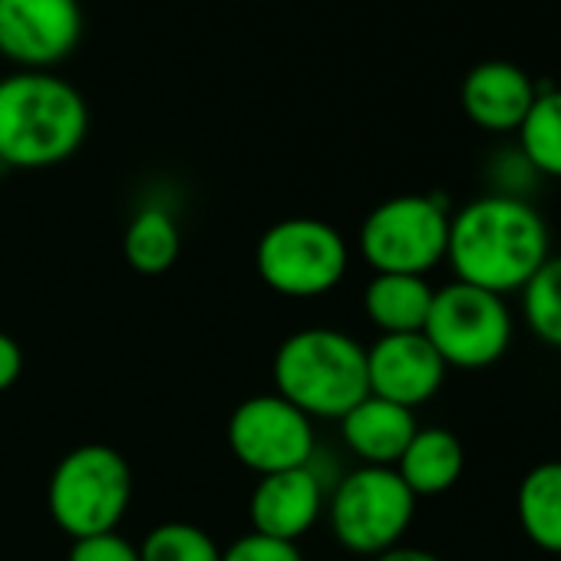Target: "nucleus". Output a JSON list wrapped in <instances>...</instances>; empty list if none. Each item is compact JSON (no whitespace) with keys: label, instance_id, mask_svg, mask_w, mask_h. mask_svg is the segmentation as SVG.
Returning a JSON list of instances; mask_svg holds the SVG:
<instances>
[{"label":"nucleus","instance_id":"14","mask_svg":"<svg viewBox=\"0 0 561 561\" xmlns=\"http://www.w3.org/2000/svg\"><path fill=\"white\" fill-rule=\"evenodd\" d=\"M337 423H341V439L347 453L360 466H383V469H393L400 462L403 449L420 430L413 410L397 407L380 397H364Z\"/></svg>","mask_w":561,"mask_h":561},{"label":"nucleus","instance_id":"21","mask_svg":"<svg viewBox=\"0 0 561 561\" xmlns=\"http://www.w3.org/2000/svg\"><path fill=\"white\" fill-rule=\"evenodd\" d=\"M139 561H221V545L192 522H162L139 541Z\"/></svg>","mask_w":561,"mask_h":561},{"label":"nucleus","instance_id":"17","mask_svg":"<svg viewBox=\"0 0 561 561\" xmlns=\"http://www.w3.org/2000/svg\"><path fill=\"white\" fill-rule=\"evenodd\" d=\"M182 254V231L169 205L149 202L133 211L123 231V257L136 274L159 277L175 267Z\"/></svg>","mask_w":561,"mask_h":561},{"label":"nucleus","instance_id":"25","mask_svg":"<svg viewBox=\"0 0 561 561\" xmlns=\"http://www.w3.org/2000/svg\"><path fill=\"white\" fill-rule=\"evenodd\" d=\"M21 374H24V351L11 334L0 331V393L11 390L21 380Z\"/></svg>","mask_w":561,"mask_h":561},{"label":"nucleus","instance_id":"12","mask_svg":"<svg viewBox=\"0 0 561 561\" xmlns=\"http://www.w3.org/2000/svg\"><path fill=\"white\" fill-rule=\"evenodd\" d=\"M324 505L328 482L311 466L257 476L248 499L251 531L298 545L324 518Z\"/></svg>","mask_w":561,"mask_h":561},{"label":"nucleus","instance_id":"2","mask_svg":"<svg viewBox=\"0 0 561 561\" xmlns=\"http://www.w3.org/2000/svg\"><path fill=\"white\" fill-rule=\"evenodd\" d=\"M90 133L87 96L54 70L0 77V165L54 169L73 159Z\"/></svg>","mask_w":561,"mask_h":561},{"label":"nucleus","instance_id":"19","mask_svg":"<svg viewBox=\"0 0 561 561\" xmlns=\"http://www.w3.org/2000/svg\"><path fill=\"white\" fill-rule=\"evenodd\" d=\"M518 152L545 179H561V90H538L518 126Z\"/></svg>","mask_w":561,"mask_h":561},{"label":"nucleus","instance_id":"20","mask_svg":"<svg viewBox=\"0 0 561 561\" xmlns=\"http://www.w3.org/2000/svg\"><path fill=\"white\" fill-rule=\"evenodd\" d=\"M518 295L528 331L545 347L561 351V254H551Z\"/></svg>","mask_w":561,"mask_h":561},{"label":"nucleus","instance_id":"1","mask_svg":"<svg viewBox=\"0 0 561 561\" xmlns=\"http://www.w3.org/2000/svg\"><path fill=\"white\" fill-rule=\"evenodd\" d=\"M551 257V234L528 198L485 192L449 218L446 264L456 280L499 298L515 295Z\"/></svg>","mask_w":561,"mask_h":561},{"label":"nucleus","instance_id":"6","mask_svg":"<svg viewBox=\"0 0 561 561\" xmlns=\"http://www.w3.org/2000/svg\"><path fill=\"white\" fill-rule=\"evenodd\" d=\"M416 515V495L397 476V469L383 466H357L344 472L324 505V518L331 535L351 554L377 558L397 545L410 531Z\"/></svg>","mask_w":561,"mask_h":561},{"label":"nucleus","instance_id":"7","mask_svg":"<svg viewBox=\"0 0 561 561\" xmlns=\"http://www.w3.org/2000/svg\"><path fill=\"white\" fill-rule=\"evenodd\" d=\"M449 205L443 195H393L374 205L357 231V244L374 274H420L446 261Z\"/></svg>","mask_w":561,"mask_h":561},{"label":"nucleus","instance_id":"24","mask_svg":"<svg viewBox=\"0 0 561 561\" xmlns=\"http://www.w3.org/2000/svg\"><path fill=\"white\" fill-rule=\"evenodd\" d=\"M67 561H139V545H133L119 531L87 535L70 545Z\"/></svg>","mask_w":561,"mask_h":561},{"label":"nucleus","instance_id":"23","mask_svg":"<svg viewBox=\"0 0 561 561\" xmlns=\"http://www.w3.org/2000/svg\"><path fill=\"white\" fill-rule=\"evenodd\" d=\"M492 182H495V195H512V198H525V192L531 188V182L535 179H541L531 165H528V159L518 152V146H512V149H505V152H499L495 159H492Z\"/></svg>","mask_w":561,"mask_h":561},{"label":"nucleus","instance_id":"4","mask_svg":"<svg viewBox=\"0 0 561 561\" xmlns=\"http://www.w3.org/2000/svg\"><path fill=\"white\" fill-rule=\"evenodd\" d=\"M133 466L106 443H83L64 453L47 482V508L73 541L116 531L133 502Z\"/></svg>","mask_w":561,"mask_h":561},{"label":"nucleus","instance_id":"9","mask_svg":"<svg viewBox=\"0 0 561 561\" xmlns=\"http://www.w3.org/2000/svg\"><path fill=\"white\" fill-rule=\"evenodd\" d=\"M225 436L231 456L254 476L301 469L318 456L314 420L274 390L241 400L228 416Z\"/></svg>","mask_w":561,"mask_h":561},{"label":"nucleus","instance_id":"13","mask_svg":"<svg viewBox=\"0 0 561 561\" xmlns=\"http://www.w3.org/2000/svg\"><path fill=\"white\" fill-rule=\"evenodd\" d=\"M535 96H538L535 80L528 77V70H522L512 60L476 64L466 73L462 90H459V103H462V113L469 116V123L492 136L518 133Z\"/></svg>","mask_w":561,"mask_h":561},{"label":"nucleus","instance_id":"18","mask_svg":"<svg viewBox=\"0 0 561 561\" xmlns=\"http://www.w3.org/2000/svg\"><path fill=\"white\" fill-rule=\"evenodd\" d=\"M515 515L531 545L561 554V459L538 462L525 472L515 495Z\"/></svg>","mask_w":561,"mask_h":561},{"label":"nucleus","instance_id":"3","mask_svg":"<svg viewBox=\"0 0 561 561\" xmlns=\"http://www.w3.org/2000/svg\"><path fill=\"white\" fill-rule=\"evenodd\" d=\"M274 393L311 420H341L364 397L367 347L337 328H305L277 344L271 360Z\"/></svg>","mask_w":561,"mask_h":561},{"label":"nucleus","instance_id":"8","mask_svg":"<svg viewBox=\"0 0 561 561\" xmlns=\"http://www.w3.org/2000/svg\"><path fill=\"white\" fill-rule=\"evenodd\" d=\"M512 311L505 298L449 280L433 295L423 337L436 347L446 367L485 370L512 347Z\"/></svg>","mask_w":561,"mask_h":561},{"label":"nucleus","instance_id":"10","mask_svg":"<svg viewBox=\"0 0 561 561\" xmlns=\"http://www.w3.org/2000/svg\"><path fill=\"white\" fill-rule=\"evenodd\" d=\"M80 41V0H0V57L21 70H54Z\"/></svg>","mask_w":561,"mask_h":561},{"label":"nucleus","instance_id":"11","mask_svg":"<svg viewBox=\"0 0 561 561\" xmlns=\"http://www.w3.org/2000/svg\"><path fill=\"white\" fill-rule=\"evenodd\" d=\"M446 374L449 367L423 334H380L367 347L370 397L390 400L413 413L443 390Z\"/></svg>","mask_w":561,"mask_h":561},{"label":"nucleus","instance_id":"16","mask_svg":"<svg viewBox=\"0 0 561 561\" xmlns=\"http://www.w3.org/2000/svg\"><path fill=\"white\" fill-rule=\"evenodd\" d=\"M436 288L420 274H374L364 288V314L380 334H423Z\"/></svg>","mask_w":561,"mask_h":561},{"label":"nucleus","instance_id":"26","mask_svg":"<svg viewBox=\"0 0 561 561\" xmlns=\"http://www.w3.org/2000/svg\"><path fill=\"white\" fill-rule=\"evenodd\" d=\"M374 561H446L439 558L436 551H426V548H413V545H397L383 554H377Z\"/></svg>","mask_w":561,"mask_h":561},{"label":"nucleus","instance_id":"5","mask_svg":"<svg viewBox=\"0 0 561 561\" xmlns=\"http://www.w3.org/2000/svg\"><path fill=\"white\" fill-rule=\"evenodd\" d=\"M351 267L347 238L324 218H280L254 244V271L264 285L291 301L331 295Z\"/></svg>","mask_w":561,"mask_h":561},{"label":"nucleus","instance_id":"22","mask_svg":"<svg viewBox=\"0 0 561 561\" xmlns=\"http://www.w3.org/2000/svg\"><path fill=\"white\" fill-rule=\"evenodd\" d=\"M221 561H305V554L295 541H280V538L248 531V535L234 538L228 548H221Z\"/></svg>","mask_w":561,"mask_h":561},{"label":"nucleus","instance_id":"15","mask_svg":"<svg viewBox=\"0 0 561 561\" xmlns=\"http://www.w3.org/2000/svg\"><path fill=\"white\" fill-rule=\"evenodd\" d=\"M393 469L416 499L443 495L462 479L466 469L462 439L446 426H420Z\"/></svg>","mask_w":561,"mask_h":561}]
</instances>
